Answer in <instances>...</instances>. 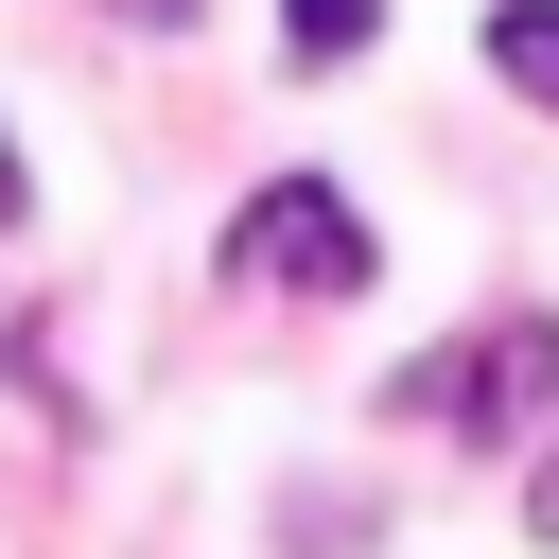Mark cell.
<instances>
[{
    "label": "cell",
    "instance_id": "6da1fadb",
    "mask_svg": "<svg viewBox=\"0 0 559 559\" xmlns=\"http://www.w3.org/2000/svg\"><path fill=\"white\" fill-rule=\"evenodd\" d=\"M227 280H262V297H367V210L332 192V175H262L245 210H227V245H210Z\"/></svg>",
    "mask_w": 559,
    "mask_h": 559
},
{
    "label": "cell",
    "instance_id": "7a4b0ae2",
    "mask_svg": "<svg viewBox=\"0 0 559 559\" xmlns=\"http://www.w3.org/2000/svg\"><path fill=\"white\" fill-rule=\"evenodd\" d=\"M542 384H559V314H489V332L419 349V367L384 384V419H419V437H507V419H542Z\"/></svg>",
    "mask_w": 559,
    "mask_h": 559
},
{
    "label": "cell",
    "instance_id": "3957f363",
    "mask_svg": "<svg viewBox=\"0 0 559 559\" xmlns=\"http://www.w3.org/2000/svg\"><path fill=\"white\" fill-rule=\"evenodd\" d=\"M489 70H507V87L559 122V0H489Z\"/></svg>",
    "mask_w": 559,
    "mask_h": 559
},
{
    "label": "cell",
    "instance_id": "277c9868",
    "mask_svg": "<svg viewBox=\"0 0 559 559\" xmlns=\"http://www.w3.org/2000/svg\"><path fill=\"white\" fill-rule=\"evenodd\" d=\"M384 35V0H280V52L297 70H332V52H367Z\"/></svg>",
    "mask_w": 559,
    "mask_h": 559
},
{
    "label": "cell",
    "instance_id": "5b68a950",
    "mask_svg": "<svg viewBox=\"0 0 559 559\" xmlns=\"http://www.w3.org/2000/svg\"><path fill=\"white\" fill-rule=\"evenodd\" d=\"M524 524H542V542H559V454H542V472H524Z\"/></svg>",
    "mask_w": 559,
    "mask_h": 559
},
{
    "label": "cell",
    "instance_id": "8992f818",
    "mask_svg": "<svg viewBox=\"0 0 559 559\" xmlns=\"http://www.w3.org/2000/svg\"><path fill=\"white\" fill-rule=\"evenodd\" d=\"M17 210H35V175H17V140H0V227H17Z\"/></svg>",
    "mask_w": 559,
    "mask_h": 559
},
{
    "label": "cell",
    "instance_id": "52a82bcc",
    "mask_svg": "<svg viewBox=\"0 0 559 559\" xmlns=\"http://www.w3.org/2000/svg\"><path fill=\"white\" fill-rule=\"evenodd\" d=\"M105 17H140V35H157V17H192V0H105Z\"/></svg>",
    "mask_w": 559,
    "mask_h": 559
}]
</instances>
